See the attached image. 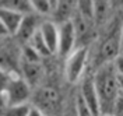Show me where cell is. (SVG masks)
<instances>
[{"instance_id": "obj_21", "label": "cell", "mask_w": 123, "mask_h": 116, "mask_svg": "<svg viewBox=\"0 0 123 116\" xmlns=\"http://www.w3.org/2000/svg\"><path fill=\"white\" fill-rule=\"evenodd\" d=\"M27 116H45V113H42V112H41L38 108H35L34 105H31V108H30V110H28Z\"/></svg>"}, {"instance_id": "obj_11", "label": "cell", "mask_w": 123, "mask_h": 116, "mask_svg": "<svg viewBox=\"0 0 123 116\" xmlns=\"http://www.w3.org/2000/svg\"><path fill=\"white\" fill-rule=\"evenodd\" d=\"M74 3L73 1H66V0H62V1H56L55 3L53 11H52V18L50 21H53L56 25L63 23H67L71 20L73 13H74Z\"/></svg>"}, {"instance_id": "obj_10", "label": "cell", "mask_w": 123, "mask_h": 116, "mask_svg": "<svg viewBox=\"0 0 123 116\" xmlns=\"http://www.w3.org/2000/svg\"><path fill=\"white\" fill-rule=\"evenodd\" d=\"M39 24L41 23L38 21V16H35L34 13L25 14L23 17V21L18 27V31L15 34V37H18L23 42H28L31 37L38 31Z\"/></svg>"}, {"instance_id": "obj_19", "label": "cell", "mask_w": 123, "mask_h": 116, "mask_svg": "<svg viewBox=\"0 0 123 116\" xmlns=\"http://www.w3.org/2000/svg\"><path fill=\"white\" fill-rule=\"evenodd\" d=\"M76 116H94L91 110L87 108V105L84 104V101L81 99L80 95L76 98Z\"/></svg>"}, {"instance_id": "obj_22", "label": "cell", "mask_w": 123, "mask_h": 116, "mask_svg": "<svg viewBox=\"0 0 123 116\" xmlns=\"http://www.w3.org/2000/svg\"><path fill=\"white\" fill-rule=\"evenodd\" d=\"M6 37H8L7 31H6V28L3 27V24H1V21H0V39H4Z\"/></svg>"}, {"instance_id": "obj_9", "label": "cell", "mask_w": 123, "mask_h": 116, "mask_svg": "<svg viewBox=\"0 0 123 116\" xmlns=\"http://www.w3.org/2000/svg\"><path fill=\"white\" fill-rule=\"evenodd\" d=\"M23 14L21 13H17L14 10H10V8H4L0 7V21L3 24V27L6 28L7 35H13L14 37L17 31H18V27L23 21Z\"/></svg>"}, {"instance_id": "obj_23", "label": "cell", "mask_w": 123, "mask_h": 116, "mask_svg": "<svg viewBox=\"0 0 123 116\" xmlns=\"http://www.w3.org/2000/svg\"><path fill=\"white\" fill-rule=\"evenodd\" d=\"M101 116H111V115H101Z\"/></svg>"}, {"instance_id": "obj_15", "label": "cell", "mask_w": 123, "mask_h": 116, "mask_svg": "<svg viewBox=\"0 0 123 116\" xmlns=\"http://www.w3.org/2000/svg\"><path fill=\"white\" fill-rule=\"evenodd\" d=\"M76 7H77V14L80 17H83L85 21L88 23H92L94 21V4L92 1H77L76 3Z\"/></svg>"}, {"instance_id": "obj_7", "label": "cell", "mask_w": 123, "mask_h": 116, "mask_svg": "<svg viewBox=\"0 0 123 116\" xmlns=\"http://www.w3.org/2000/svg\"><path fill=\"white\" fill-rule=\"evenodd\" d=\"M38 31L50 55L56 53L57 52V35H59L57 25L50 20H45V21H41Z\"/></svg>"}, {"instance_id": "obj_5", "label": "cell", "mask_w": 123, "mask_h": 116, "mask_svg": "<svg viewBox=\"0 0 123 116\" xmlns=\"http://www.w3.org/2000/svg\"><path fill=\"white\" fill-rule=\"evenodd\" d=\"M120 46H122L120 34H112L109 38L105 39L99 48V52H98L99 66L105 64V63L115 62L120 55Z\"/></svg>"}, {"instance_id": "obj_14", "label": "cell", "mask_w": 123, "mask_h": 116, "mask_svg": "<svg viewBox=\"0 0 123 116\" xmlns=\"http://www.w3.org/2000/svg\"><path fill=\"white\" fill-rule=\"evenodd\" d=\"M27 45L31 48V49H34L37 53L41 56V57H45V56H50V52L48 50V48H46L45 42H43V39L41 37V34L39 31H37L32 37L30 38V41L27 42Z\"/></svg>"}, {"instance_id": "obj_1", "label": "cell", "mask_w": 123, "mask_h": 116, "mask_svg": "<svg viewBox=\"0 0 123 116\" xmlns=\"http://www.w3.org/2000/svg\"><path fill=\"white\" fill-rule=\"evenodd\" d=\"M92 84L99 101L101 115H111L116 101L122 97L120 57L112 63L101 64L92 76Z\"/></svg>"}, {"instance_id": "obj_16", "label": "cell", "mask_w": 123, "mask_h": 116, "mask_svg": "<svg viewBox=\"0 0 123 116\" xmlns=\"http://www.w3.org/2000/svg\"><path fill=\"white\" fill-rule=\"evenodd\" d=\"M30 104H23V105H14V106H6L3 110V116H27L30 110Z\"/></svg>"}, {"instance_id": "obj_12", "label": "cell", "mask_w": 123, "mask_h": 116, "mask_svg": "<svg viewBox=\"0 0 123 116\" xmlns=\"http://www.w3.org/2000/svg\"><path fill=\"white\" fill-rule=\"evenodd\" d=\"M21 70H23V77L21 78L30 87L37 85V83L42 77L41 63H21Z\"/></svg>"}, {"instance_id": "obj_18", "label": "cell", "mask_w": 123, "mask_h": 116, "mask_svg": "<svg viewBox=\"0 0 123 116\" xmlns=\"http://www.w3.org/2000/svg\"><path fill=\"white\" fill-rule=\"evenodd\" d=\"M21 60H23V63H41V56L34 49H31L28 45H25L23 48Z\"/></svg>"}, {"instance_id": "obj_13", "label": "cell", "mask_w": 123, "mask_h": 116, "mask_svg": "<svg viewBox=\"0 0 123 116\" xmlns=\"http://www.w3.org/2000/svg\"><path fill=\"white\" fill-rule=\"evenodd\" d=\"M56 1H50V0H31V10L35 16H42L48 17L52 14Z\"/></svg>"}, {"instance_id": "obj_4", "label": "cell", "mask_w": 123, "mask_h": 116, "mask_svg": "<svg viewBox=\"0 0 123 116\" xmlns=\"http://www.w3.org/2000/svg\"><path fill=\"white\" fill-rule=\"evenodd\" d=\"M57 31H59V35H57V52L56 53L67 57L76 49V42H77L76 32H74L71 21L59 24Z\"/></svg>"}, {"instance_id": "obj_20", "label": "cell", "mask_w": 123, "mask_h": 116, "mask_svg": "<svg viewBox=\"0 0 123 116\" xmlns=\"http://www.w3.org/2000/svg\"><path fill=\"white\" fill-rule=\"evenodd\" d=\"M10 77H11V74H8L6 70H3L1 67H0V97L3 95V92H4V90H6V87H7V83H8V80H10Z\"/></svg>"}, {"instance_id": "obj_2", "label": "cell", "mask_w": 123, "mask_h": 116, "mask_svg": "<svg viewBox=\"0 0 123 116\" xmlns=\"http://www.w3.org/2000/svg\"><path fill=\"white\" fill-rule=\"evenodd\" d=\"M1 97L6 106L28 104L31 98V87L20 76H11Z\"/></svg>"}, {"instance_id": "obj_8", "label": "cell", "mask_w": 123, "mask_h": 116, "mask_svg": "<svg viewBox=\"0 0 123 116\" xmlns=\"http://www.w3.org/2000/svg\"><path fill=\"white\" fill-rule=\"evenodd\" d=\"M38 104L34 105L35 108H38L42 113L43 110L48 109V110H53L59 106V102H60V97L56 90L53 88H49V87H45V88H41L38 91Z\"/></svg>"}, {"instance_id": "obj_17", "label": "cell", "mask_w": 123, "mask_h": 116, "mask_svg": "<svg viewBox=\"0 0 123 116\" xmlns=\"http://www.w3.org/2000/svg\"><path fill=\"white\" fill-rule=\"evenodd\" d=\"M94 4V21H102L108 14V1H92Z\"/></svg>"}, {"instance_id": "obj_24", "label": "cell", "mask_w": 123, "mask_h": 116, "mask_svg": "<svg viewBox=\"0 0 123 116\" xmlns=\"http://www.w3.org/2000/svg\"><path fill=\"white\" fill-rule=\"evenodd\" d=\"M45 116H46V115H45Z\"/></svg>"}, {"instance_id": "obj_6", "label": "cell", "mask_w": 123, "mask_h": 116, "mask_svg": "<svg viewBox=\"0 0 123 116\" xmlns=\"http://www.w3.org/2000/svg\"><path fill=\"white\" fill-rule=\"evenodd\" d=\"M81 99L84 101V104L87 105V108L91 110V113L94 116H101V106L99 101L95 92V88L92 84V77L84 78L83 84H81V92H80Z\"/></svg>"}, {"instance_id": "obj_3", "label": "cell", "mask_w": 123, "mask_h": 116, "mask_svg": "<svg viewBox=\"0 0 123 116\" xmlns=\"http://www.w3.org/2000/svg\"><path fill=\"white\" fill-rule=\"evenodd\" d=\"M88 62V49L85 46L76 48L66 57L64 63V74L69 83H77L84 76L85 67Z\"/></svg>"}]
</instances>
